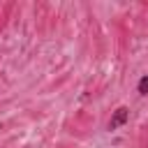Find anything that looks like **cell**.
Wrapping results in <instances>:
<instances>
[{
  "label": "cell",
  "mask_w": 148,
  "mask_h": 148,
  "mask_svg": "<svg viewBox=\"0 0 148 148\" xmlns=\"http://www.w3.org/2000/svg\"><path fill=\"white\" fill-rule=\"evenodd\" d=\"M127 120H130V109H127V106H118V109L113 111L111 120H109V130H118V127L125 125Z\"/></svg>",
  "instance_id": "obj_1"
},
{
  "label": "cell",
  "mask_w": 148,
  "mask_h": 148,
  "mask_svg": "<svg viewBox=\"0 0 148 148\" xmlns=\"http://www.w3.org/2000/svg\"><path fill=\"white\" fill-rule=\"evenodd\" d=\"M136 88H139V92H141V95H148V76H143V79L139 81V86H136Z\"/></svg>",
  "instance_id": "obj_2"
}]
</instances>
